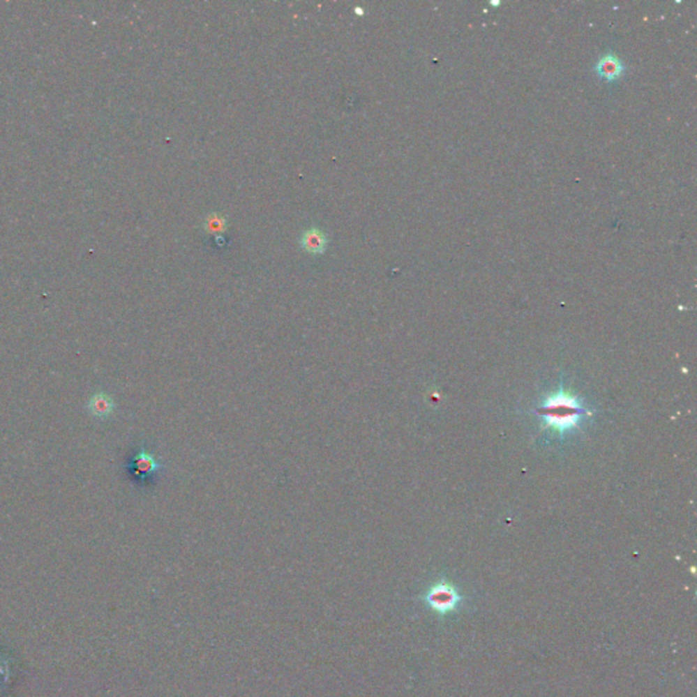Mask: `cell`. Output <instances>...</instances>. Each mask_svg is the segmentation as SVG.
I'll use <instances>...</instances> for the list:
<instances>
[{"mask_svg": "<svg viewBox=\"0 0 697 697\" xmlns=\"http://www.w3.org/2000/svg\"><path fill=\"white\" fill-rule=\"evenodd\" d=\"M539 419L541 429L560 440L582 430L586 419L592 416L585 400L562 384L548 394L532 410Z\"/></svg>", "mask_w": 697, "mask_h": 697, "instance_id": "1", "label": "cell"}, {"mask_svg": "<svg viewBox=\"0 0 697 697\" xmlns=\"http://www.w3.org/2000/svg\"><path fill=\"white\" fill-rule=\"evenodd\" d=\"M425 602L433 612L446 615L456 612L460 608L463 598L456 587L443 580L433 585L426 591Z\"/></svg>", "mask_w": 697, "mask_h": 697, "instance_id": "2", "label": "cell"}, {"mask_svg": "<svg viewBox=\"0 0 697 697\" xmlns=\"http://www.w3.org/2000/svg\"><path fill=\"white\" fill-rule=\"evenodd\" d=\"M126 469L137 484L144 485L160 473L163 466L151 452L140 448L138 452L131 456V459L126 465Z\"/></svg>", "mask_w": 697, "mask_h": 697, "instance_id": "3", "label": "cell"}, {"mask_svg": "<svg viewBox=\"0 0 697 697\" xmlns=\"http://www.w3.org/2000/svg\"><path fill=\"white\" fill-rule=\"evenodd\" d=\"M592 70L602 81L612 84V82L621 80L625 75L627 66L620 56L614 55V54H606V55L601 56L597 60Z\"/></svg>", "mask_w": 697, "mask_h": 697, "instance_id": "4", "label": "cell"}, {"mask_svg": "<svg viewBox=\"0 0 697 697\" xmlns=\"http://www.w3.org/2000/svg\"><path fill=\"white\" fill-rule=\"evenodd\" d=\"M300 246L307 253L322 255L326 252V248L329 246V239L322 229L309 227L303 233L300 239Z\"/></svg>", "mask_w": 697, "mask_h": 697, "instance_id": "5", "label": "cell"}, {"mask_svg": "<svg viewBox=\"0 0 697 697\" xmlns=\"http://www.w3.org/2000/svg\"><path fill=\"white\" fill-rule=\"evenodd\" d=\"M87 410L96 419H107L114 412V402L108 394L100 391L89 399Z\"/></svg>", "mask_w": 697, "mask_h": 697, "instance_id": "6", "label": "cell"}, {"mask_svg": "<svg viewBox=\"0 0 697 697\" xmlns=\"http://www.w3.org/2000/svg\"><path fill=\"white\" fill-rule=\"evenodd\" d=\"M203 227L207 233L210 234H220L226 230L227 227V223H226V218L223 217L221 214H217V213H213L210 216H207L204 218V223H203Z\"/></svg>", "mask_w": 697, "mask_h": 697, "instance_id": "7", "label": "cell"}]
</instances>
